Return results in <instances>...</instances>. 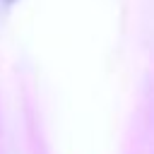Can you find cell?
I'll return each instance as SVG.
<instances>
[{"label":"cell","mask_w":154,"mask_h":154,"mask_svg":"<svg viewBox=\"0 0 154 154\" xmlns=\"http://www.w3.org/2000/svg\"><path fill=\"white\" fill-rule=\"evenodd\" d=\"M0 2H2V5H12L14 0H0Z\"/></svg>","instance_id":"6da1fadb"}]
</instances>
